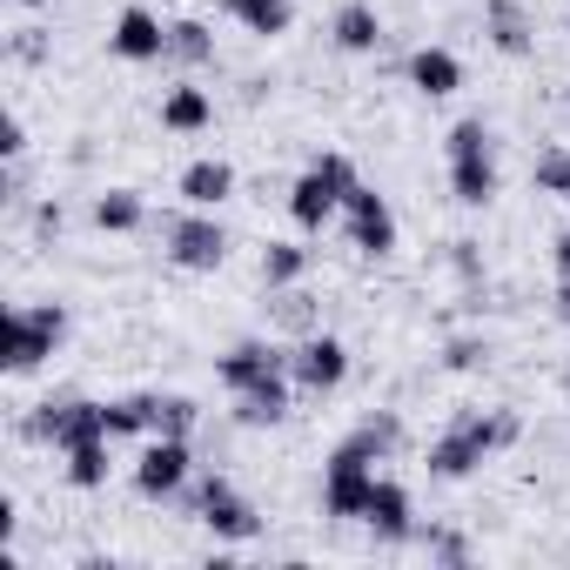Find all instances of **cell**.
Here are the masks:
<instances>
[{"mask_svg": "<svg viewBox=\"0 0 570 570\" xmlns=\"http://www.w3.org/2000/svg\"><path fill=\"white\" fill-rule=\"evenodd\" d=\"M363 175H356V161L350 155H316L303 175H296V188H289V222L303 228V235H323L336 215H343V202H350V188H356Z\"/></svg>", "mask_w": 570, "mask_h": 570, "instance_id": "cell-1", "label": "cell"}, {"mask_svg": "<svg viewBox=\"0 0 570 570\" xmlns=\"http://www.w3.org/2000/svg\"><path fill=\"white\" fill-rule=\"evenodd\" d=\"M443 161H450V195H456L463 208H490V202H497V135H490L476 115L450 128Z\"/></svg>", "mask_w": 570, "mask_h": 570, "instance_id": "cell-2", "label": "cell"}, {"mask_svg": "<svg viewBox=\"0 0 570 570\" xmlns=\"http://www.w3.org/2000/svg\"><path fill=\"white\" fill-rule=\"evenodd\" d=\"M61 343H68V309L61 303H14L8 309V343H0V363H8V376H35Z\"/></svg>", "mask_w": 570, "mask_h": 570, "instance_id": "cell-3", "label": "cell"}, {"mask_svg": "<svg viewBox=\"0 0 570 570\" xmlns=\"http://www.w3.org/2000/svg\"><path fill=\"white\" fill-rule=\"evenodd\" d=\"M370 497H376V456H370L356 436H343V443L330 450V463H323V517L363 523Z\"/></svg>", "mask_w": 570, "mask_h": 570, "instance_id": "cell-4", "label": "cell"}, {"mask_svg": "<svg viewBox=\"0 0 570 570\" xmlns=\"http://www.w3.org/2000/svg\"><path fill=\"white\" fill-rule=\"evenodd\" d=\"M161 248L181 275H215L228 262V228L215 222V208H181L161 222Z\"/></svg>", "mask_w": 570, "mask_h": 570, "instance_id": "cell-5", "label": "cell"}, {"mask_svg": "<svg viewBox=\"0 0 570 570\" xmlns=\"http://www.w3.org/2000/svg\"><path fill=\"white\" fill-rule=\"evenodd\" d=\"M181 503H188V517H195V523H208L222 543H255V537H262L255 503H248L222 470H215V476H202L195 490H181Z\"/></svg>", "mask_w": 570, "mask_h": 570, "instance_id": "cell-6", "label": "cell"}, {"mask_svg": "<svg viewBox=\"0 0 570 570\" xmlns=\"http://www.w3.org/2000/svg\"><path fill=\"white\" fill-rule=\"evenodd\" d=\"M289 383H296V396H336V390L350 383V350H343L336 336H323V330L296 336V350H289Z\"/></svg>", "mask_w": 570, "mask_h": 570, "instance_id": "cell-7", "label": "cell"}, {"mask_svg": "<svg viewBox=\"0 0 570 570\" xmlns=\"http://www.w3.org/2000/svg\"><path fill=\"white\" fill-rule=\"evenodd\" d=\"M188 476H195V450H188V436H148V443H141V456H135V490H141L148 503L181 497Z\"/></svg>", "mask_w": 570, "mask_h": 570, "instance_id": "cell-8", "label": "cell"}, {"mask_svg": "<svg viewBox=\"0 0 570 570\" xmlns=\"http://www.w3.org/2000/svg\"><path fill=\"white\" fill-rule=\"evenodd\" d=\"M343 228H350V248H363V255H396V208H390V195H376L370 181H356L350 188V202H343Z\"/></svg>", "mask_w": 570, "mask_h": 570, "instance_id": "cell-9", "label": "cell"}, {"mask_svg": "<svg viewBox=\"0 0 570 570\" xmlns=\"http://www.w3.org/2000/svg\"><path fill=\"white\" fill-rule=\"evenodd\" d=\"M215 376L228 396L255 390V383H275V376H289V350H275V343H235L215 356Z\"/></svg>", "mask_w": 570, "mask_h": 570, "instance_id": "cell-10", "label": "cell"}, {"mask_svg": "<svg viewBox=\"0 0 570 570\" xmlns=\"http://www.w3.org/2000/svg\"><path fill=\"white\" fill-rule=\"evenodd\" d=\"M483 456H490V443H483V436L470 430V416L456 410V423L430 443V476H436V483H463V476L483 470Z\"/></svg>", "mask_w": 570, "mask_h": 570, "instance_id": "cell-11", "label": "cell"}, {"mask_svg": "<svg viewBox=\"0 0 570 570\" xmlns=\"http://www.w3.org/2000/svg\"><path fill=\"white\" fill-rule=\"evenodd\" d=\"M363 523L376 530V543H390V550H403V543H416V503H410V490L396 483V476H376V497H370V510H363Z\"/></svg>", "mask_w": 570, "mask_h": 570, "instance_id": "cell-12", "label": "cell"}, {"mask_svg": "<svg viewBox=\"0 0 570 570\" xmlns=\"http://www.w3.org/2000/svg\"><path fill=\"white\" fill-rule=\"evenodd\" d=\"M108 48H115L121 61H168V21L148 14V8H121Z\"/></svg>", "mask_w": 570, "mask_h": 570, "instance_id": "cell-13", "label": "cell"}, {"mask_svg": "<svg viewBox=\"0 0 570 570\" xmlns=\"http://www.w3.org/2000/svg\"><path fill=\"white\" fill-rule=\"evenodd\" d=\"M175 195H181V208H222V202L235 195V168H228L222 155H202V161L181 168Z\"/></svg>", "mask_w": 570, "mask_h": 570, "instance_id": "cell-14", "label": "cell"}, {"mask_svg": "<svg viewBox=\"0 0 570 570\" xmlns=\"http://www.w3.org/2000/svg\"><path fill=\"white\" fill-rule=\"evenodd\" d=\"M483 35H490V48H497L503 61H523V55L537 48L523 0H483Z\"/></svg>", "mask_w": 570, "mask_h": 570, "instance_id": "cell-15", "label": "cell"}, {"mask_svg": "<svg viewBox=\"0 0 570 570\" xmlns=\"http://www.w3.org/2000/svg\"><path fill=\"white\" fill-rule=\"evenodd\" d=\"M289 403H296V383H289V376L255 383V390L235 396V423H242V430H275L282 416H289Z\"/></svg>", "mask_w": 570, "mask_h": 570, "instance_id": "cell-16", "label": "cell"}, {"mask_svg": "<svg viewBox=\"0 0 570 570\" xmlns=\"http://www.w3.org/2000/svg\"><path fill=\"white\" fill-rule=\"evenodd\" d=\"M222 14L235 28H248L255 41H282L296 28V0H222Z\"/></svg>", "mask_w": 570, "mask_h": 570, "instance_id": "cell-17", "label": "cell"}, {"mask_svg": "<svg viewBox=\"0 0 570 570\" xmlns=\"http://www.w3.org/2000/svg\"><path fill=\"white\" fill-rule=\"evenodd\" d=\"M330 41H336L343 55H376V48H383V14L370 8V0H343L336 21H330Z\"/></svg>", "mask_w": 570, "mask_h": 570, "instance_id": "cell-18", "label": "cell"}, {"mask_svg": "<svg viewBox=\"0 0 570 570\" xmlns=\"http://www.w3.org/2000/svg\"><path fill=\"white\" fill-rule=\"evenodd\" d=\"M410 88L430 95V101L456 95V88H463V61H456L450 48H416V55H410Z\"/></svg>", "mask_w": 570, "mask_h": 570, "instance_id": "cell-19", "label": "cell"}, {"mask_svg": "<svg viewBox=\"0 0 570 570\" xmlns=\"http://www.w3.org/2000/svg\"><path fill=\"white\" fill-rule=\"evenodd\" d=\"M208 121H215V101H208L202 88H188V81H181V88H168V95H161V128H168V135H202Z\"/></svg>", "mask_w": 570, "mask_h": 570, "instance_id": "cell-20", "label": "cell"}, {"mask_svg": "<svg viewBox=\"0 0 570 570\" xmlns=\"http://www.w3.org/2000/svg\"><path fill=\"white\" fill-rule=\"evenodd\" d=\"M88 215H95V228H101V235H135V228L148 222V202H141L135 188H101Z\"/></svg>", "mask_w": 570, "mask_h": 570, "instance_id": "cell-21", "label": "cell"}, {"mask_svg": "<svg viewBox=\"0 0 570 570\" xmlns=\"http://www.w3.org/2000/svg\"><path fill=\"white\" fill-rule=\"evenodd\" d=\"M148 403V436H195V423H202V410H195V396H161V390H148L141 396Z\"/></svg>", "mask_w": 570, "mask_h": 570, "instance_id": "cell-22", "label": "cell"}, {"mask_svg": "<svg viewBox=\"0 0 570 570\" xmlns=\"http://www.w3.org/2000/svg\"><path fill=\"white\" fill-rule=\"evenodd\" d=\"M309 275V248L303 242H268L262 248V289H296Z\"/></svg>", "mask_w": 570, "mask_h": 570, "instance_id": "cell-23", "label": "cell"}, {"mask_svg": "<svg viewBox=\"0 0 570 570\" xmlns=\"http://www.w3.org/2000/svg\"><path fill=\"white\" fill-rule=\"evenodd\" d=\"M168 61H175V68H208V61H215L208 21H168Z\"/></svg>", "mask_w": 570, "mask_h": 570, "instance_id": "cell-24", "label": "cell"}, {"mask_svg": "<svg viewBox=\"0 0 570 570\" xmlns=\"http://www.w3.org/2000/svg\"><path fill=\"white\" fill-rule=\"evenodd\" d=\"M108 443H115V436H95V443L61 450V456H68V483H75V490H101V483H108Z\"/></svg>", "mask_w": 570, "mask_h": 570, "instance_id": "cell-25", "label": "cell"}, {"mask_svg": "<svg viewBox=\"0 0 570 570\" xmlns=\"http://www.w3.org/2000/svg\"><path fill=\"white\" fill-rule=\"evenodd\" d=\"M350 436H356V443L383 463V456H396V450H403V416H396V410H376V416H363Z\"/></svg>", "mask_w": 570, "mask_h": 570, "instance_id": "cell-26", "label": "cell"}, {"mask_svg": "<svg viewBox=\"0 0 570 570\" xmlns=\"http://www.w3.org/2000/svg\"><path fill=\"white\" fill-rule=\"evenodd\" d=\"M101 410H108V436L115 443H148V403L141 396H115Z\"/></svg>", "mask_w": 570, "mask_h": 570, "instance_id": "cell-27", "label": "cell"}, {"mask_svg": "<svg viewBox=\"0 0 570 570\" xmlns=\"http://www.w3.org/2000/svg\"><path fill=\"white\" fill-rule=\"evenodd\" d=\"M530 181H537V195H570V148H543L537 161H530Z\"/></svg>", "mask_w": 570, "mask_h": 570, "instance_id": "cell-28", "label": "cell"}, {"mask_svg": "<svg viewBox=\"0 0 570 570\" xmlns=\"http://www.w3.org/2000/svg\"><path fill=\"white\" fill-rule=\"evenodd\" d=\"M416 543H423L436 563H470V537H456V530H436V523H423V530H416Z\"/></svg>", "mask_w": 570, "mask_h": 570, "instance_id": "cell-29", "label": "cell"}, {"mask_svg": "<svg viewBox=\"0 0 570 570\" xmlns=\"http://www.w3.org/2000/svg\"><path fill=\"white\" fill-rule=\"evenodd\" d=\"M483 356H490V343H476V336H456V343H450V356H443V363H450V370H476V363H483Z\"/></svg>", "mask_w": 570, "mask_h": 570, "instance_id": "cell-30", "label": "cell"}, {"mask_svg": "<svg viewBox=\"0 0 570 570\" xmlns=\"http://www.w3.org/2000/svg\"><path fill=\"white\" fill-rule=\"evenodd\" d=\"M14 61H48V41H41V28H14Z\"/></svg>", "mask_w": 570, "mask_h": 570, "instance_id": "cell-31", "label": "cell"}, {"mask_svg": "<svg viewBox=\"0 0 570 570\" xmlns=\"http://www.w3.org/2000/svg\"><path fill=\"white\" fill-rule=\"evenodd\" d=\"M0 155H8V161H21V155H28V121H21V115H8V135H0Z\"/></svg>", "mask_w": 570, "mask_h": 570, "instance_id": "cell-32", "label": "cell"}, {"mask_svg": "<svg viewBox=\"0 0 570 570\" xmlns=\"http://www.w3.org/2000/svg\"><path fill=\"white\" fill-rule=\"evenodd\" d=\"M61 222H68L61 202H41V208H35V235H61Z\"/></svg>", "mask_w": 570, "mask_h": 570, "instance_id": "cell-33", "label": "cell"}, {"mask_svg": "<svg viewBox=\"0 0 570 570\" xmlns=\"http://www.w3.org/2000/svg\"><path fill=\"white\" fill-rule=\"evenodd\" d=\"M550 268H557V275H570V222H563V228H557V242H550Z\"/></svg>", "mask_w": 570, "mask_h": 570, "instance_id": "cell-34", "label": "cell"}, {"mask_svg": "<svg viewBox=\"0 0 570 570\" xmlns=\"http://www.w3.org/2000/svg\"><path fill=\"white\" fill-rule=\"evenodd\" d=\"M557 323L570 330V275H557Z\"/></svg>", "mask_w": 570, "mask_h": 570, "instance_id": "cell-35", "label": "cell"}, {"mask_svg": "<svg viewBox=\"0 0 570 570\" xmlns=\"http://www.w3.org/2000/svg\"><path fill=\"white\" fill-rule=\"evenodd\" d=\"M14 8H48V0H14Z\"/></svg>", "mask_w": 570, "mask_h": 570, "instance_id": "cell-36", "label": "cell"}, {"mask_svg": "<svg viewBox=\"0 0 570 570\" xmlns=\"http://www.w3.org/2000/svg\"><path fill=\"white\" fill-rule=\"evenodd\" d=\"M563 35H570V8H563Z\"/></svg>", "mask_w": 570, "mask_h": 570, "instance_id": "cell-37", "label": "cell"}, {"mask_svg": "<svg viewBox=\"0 0 570 570\" xmlns=\"http://www.w3.org/2000/svg\"><path fill=\"white\" fill-rule=\"evenodd\" d=\"M563 208H570V195H563Z\"/></svg>", "mask_w": 570, "mask_h": 570, "instance_id": "cell-38", "label": "cell"}]
</instances>
